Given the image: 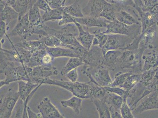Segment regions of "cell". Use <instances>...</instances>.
Listing matches in <instances>:
<instances>
[{
    "label": "cell",
    "mask_w": 158,
    "mask_h": 118,
    "mask_svg": "<svg viewBox=\"0 0 158 118\" xmlns=\"http://www.w3.org/2000/svg\"><path fill=\"white\" fill-rule=\"evenodd\" d=\"M109 110H110V118H121V116L120 112L115 110V109L109 107Z\"/></svg>",
    "instance_id": "51"
},
{
    "label": "cell",
    "mask_w": 158,
    "mask_h": 118,
    "mask_svg": "<svg viewBox=\"0 0 158 118\" xmlns=\"http://www.w3.org/2000/svg\"><path fill=\"white\" fill-rule=\"evenodd\" d=\"M47 50L54 59L61 57H77L73 50L64 47H47Z\"/></svg>",
    "instance_id": "29"
},
{
    "label": "cell",
    "mask_w": 158,
    "mask_h": 118,
    "mask_svg": "<svg viewBox=\"0 0 158 118\" xmlns=\"http://www.w3.org/2000/svg\"><path fill=\"white\" fill-rule=\"evenodd\" d=\"M8 26L5 22L0 20V38L3 39L7 35V31L8 30Z\"/></svg>",
    "instance_id": "49"
},
{
    "label": "cell",
    "mask_w": 158,
    "mask_h": 118,
    "mask_svg": "<svg viewBox=\"0 0 158 118\" xmlns=\"http://www.w3.org/2000/svg\"><path fill=\"white\" fill-rule=\"evenodd\" d=\"M158 90L153 91L143 98L138 104L136 107L132 111L134 115L140 114L148 110L158 109Z\"/></svg>",
    "instance_id": "16"
},
{
    "label": "cell",
    "mask_w": 158,
    "mask_h": 118,
    "mask_svg": "<svg viewBox=\"0 0 158 118\" xmlns=\"http://www.w3.org/2000/svg\"><path fill=\"white\" fill-rule=\"evenodd\" d=\"M27 112L29 118H42L40 113L37 114L34 113L28 106L27 107Z\"/></svg>",
    "instance_id": "50"
},
{
    "label": "cell",
    "mask_w": 158,
    "mask_h": 118,
    "mask_svg": "<svg viewBox=\"0 0 158 118\" xmlns=\"http://www.w3.org/2000/svg\"><path fill=\"white\" fill-rule=\"evenodd\" d=\"M136 6L142 8L144 5L143 0H133Z\"/></svg>",
    "instance_id": "52"
},
{
    "label": "cell",
    "mask_w": 158,
    "mask_h": 118,
    "mask_svg": "<svg viewBox=\"0 0 158 118\" xmlns=\"http://www.w3.org/2000/svg\"><path fill=\"white\" fill-rule=\"evenodd\" d=\"M101 28L96 29L94 30L91 34L94 35L95 37H96L98 41V45L102 48L107 41L108 34L103 33V32L104 31H102Z\"/></svg>",
    "instance_id": "41"
},
{
    "label": "cell",
    "mask_w": 158,
    "mask_h": 118,
    "mask_svg": "<svg viewBox=\"0 0 158 118\" xmlns=\"http://www.w3.org/2000/svg\"><path fill=\"white\" fill-rule=\"evenodd\" d=\"M107 2L106 0H89L82 9L83 14L84 16L100 17Z\"/></svg>",
    "instance_id": "22"
},
{
    "label": "cell",
    "mask_w": 158,
    "mask_h": 118,
    "mask_svg": "<svg viewBox=\"0 0 158 118\" xmlns=\"http://www.w3.org/2000/svg\"><path fill=\"white\" fill-rule=\"evenodd\" d=\"M133 73L131 70L124 73L123 72L117 73L115 75L114 80L111 83L110 87H120L124 83L127 78Z\"/></svg>",
    "instance_id": "39"
},
{
    "label": "cell",
    "mask_w": 158,
    "mask_h": 118,
    "mask_svg": "<svg viewBox=\"0 0 158 118\" xmlns=\"http://www.w3.org/2000/svg\"><path fill=\"white\" fill-rule=\"evenodd\" d=\"M127 100V99H123V103L120 109V114L122 117L123 118H134V116L128 104Z\"/></svg>",
    "instance_id": "40"
},
{
    "label": "cell",
    "mask_w": 158,
    "mask_h": 118,
    "mask_svg": "<svg viewBox=\"0 0 158 118\" xmlns=\"http://www.w3.org/2000/svg\"><path fill=\"white\" fill-rule=\"evenodd\" d=\"M151 92L146 85L140 80L131 90L129 91L127 99H130V102L128 104L132 111L136 107L142 99Z\"/></svg>",
    "instance_id": "14"
},
{
    "label": "cell",
    "mask_w": 158,
    "mask_h": 118,
    "mask_svg": "<svg viewBox=\"0 0 158 118\" xmlns=\"http://www.w3.org/2000/svg\"><path fill=\"white\" fill-rule=\"evenodd\" d=\"M91 100L98 112L99 118H110L108 106L104 100L97 99H93Z\"/></svg>",
    "instance_id": "34"
},
{
    "label": "cell",
    "mask_w": 158,
    "mask_h": 118,
    "mask_svg": "<svg viewBox=\"0 0 158 118\" xmlns=\"http://www.w3.org/2000/svg\"><path fill=\"white\" fill-rule=\"evenodd\" d=\"M82 100V99L73 96L67 100H61L60 103L63 107H69L75 113L79 114L81 109Z\"/></svg>",
    "instance_id": "32"
},
{
    "label": "cell",
    "mask_w": 158,
    "mask_h": 118,
    "mask_svg": "<svg viewBox=\"0 0 158 118\" xmlns=\"http://www.w3.org/2000/svg\"><path fill=\"white\" fill-rule=\"evenodd\" d=\"M84 65L81 58L76 57H70L65 65L60 71V74L62 76H64L70 70Z\"/></svg>",
    "instance_id": "37"
},
{
    "label": "cell",
    "mask_w": 158,
    "mask_h": 118,
    "mask_svg": "<svg viewBox=\"0 0 158 118\" xmlns=\"http://www.w3.org/2000/svg\"><path fill=\"white\" fill-rule=\"evenodd\" d=\"M64 11L62 7L50 9L48 11H44V14L41 15L43 22L45 23L47 21L60 20L62 18Z\"/></svg>",
    "instance_id": "35"
},
{
    "label": "cell",
    "mask_w": 158,
    "mask_h": 118,
    "mask_svg": "<svg viewBox=\"0 0 158 118\" xmlns=\"http://www.w3.org/2000/svg\"><path fill=\"white\" fill-rule=\"evenodd\" d=\"M123 7L124 6L107 2L103 8L100 17H102L109 21H114L116 20V13L120 11Z\"/></svg>",
    "instance_id": "31"
},
{
    "label": "cell",
    "mask_w": 158,
    "mask_h": 118,
    "mask_svg": "<svg viewBox=\"0 0 158 118\" xmlns=\"http://www.w3.org/2000/svg\"><path fill=\"white\" fill-rule=\"evenodd\" d=\"M110 3L116 4L121 6H136L133 0H106Z\"/></svg>",
    "instance_id": "45"
},
{
    "label": "cell",
    "mask_w": 158,
    "mask_h": 118,
    "mask_svg": "<svg viewBox=\"0 0 158 118\" xmlns=\"http://www.w3.org/2000/svg\"><path fill=\"white\" fill-rule=\"evenodd\" d=\"M11 49L2 48L0 50V68H5L7 66H16L23 64L19 53L14 47Z\"/></svg>",
    "instance_id": "15"
},
{
    "label": "cell",
    "mask_w": 158,
    "mask_h": 118,
    "mask_svg": "<svg viewBox=\"0 0 158 118\" xmlns=\"http://www.w3.org/2000/svg\"><path fill=\"white\" fill-rule=\"evenodd\" d=\"M144 5L141 10L143 11H150L158 6V0H143Z\"/></svg>",
    "instance_id": "44"
},
{
    "label": "cell",
    "mask_w": 158,
    "mask_h": 118,
    "mask_svg": "<svg viewBox=\"0 0 158 118\" xmlns=\"http://www.w3.org/2000/svg\"><path fill=\"white\" fill-rule=\"evenodd\" d=\"M108 91L115 93V94L121 96L123 99L126 98L127 99L128 91L123 90L119 87H105Z\"/></svg>",
    "instance_id": "42"
},
{
    "label": "cell",
    "mask_w": 158,
    "mask_h": 118,
    "mask_svg": "<svg viewBox=\"0 0 158 118\" xmlns=\"http://www.w3.org/2000/svg\"><path fill=\"white\" fill-rule=\"evenodd\" d=\"M139 48L156 49L157 48L158 23L145 30L139 35Z\"/></svg>",
    "instance_id": "10"
},
{
    "label": "cell",
    "mask_w": 158,
    "mask_h": 118,
    "mask_svg": "<svg viewBox=\"0 0 158 118\" xmlns=\"http://www.w3.org/2000/svg\"><path fill=\"white\" fill-rule=\"evenodd\" d=\"M35 4L40 10H42L44 11H48L49 10L51 9L49 6L44 0H36Z\"/></svg>",
    "instance_id": "48"
},
{
    "label": "cell",
    "mask_w": 158,
    "mask_h": 118,
    "mask_svg": "<svg viewBox=\"0 0 158 118\" xmlns=\"http://www.w3.org/2000/svg\"><path fill=\"white\" fill-rule=\"evenodd\" d=\"M6 85H7V83L5 80H0V89L3 86Z\"/></svg>",
    "instance_id": "53"
},
{
    "label": "cell",
    "mask_w": 158,
    "mask_h": 118,
    "mask_svg": "<svg viewBox=\"0 0 158 118\" xmlns=\"http://www.w3.org/2000/svg\"><path fill=\"white\" fill-rule=\"evenodd\" d=\"M18 13L8 5L5 0H0V20L8 26L13 20L18 19Z\"/></svg>",
    "instance_id": "25"
},
{
    "label": "cell",
    "mask_w": 158,
    "mask_h": 118,
    "mask_svg": "<svg viewBox=\"0 0 158 118\" xmlns=\"http://www.w3.org/2000/svg\"><path fill=\"white\" fill-rule=\"evenodd\" d=\"M103 100L109 107L112 108L120 112V108L123 102V99L121 96L108 91L103 99Z\"/></svg>",
    "instance_id": "30"
},
{
    "label": "cell",
    "mask_w": 158,
    "mask_h": 118,
    "mask_svg": "<svg viewBox=\"0 0 158 118\" xmlns=\"http://www.w3.org/2000/svg\"><path fill=\"white\" fill-rule=\"evenodd\" d=\"M47 47L46 46L34 51L26 65L31 68L38 66L52 65L54 58L47 51Z\"/></svg>",
    "instance_id": "13"
},
{
    "label": "cell",
    "mask_w": 158,
    "mask_h": 118,
    "mask_svg": "<svg viewBox=\"0 0 158 118\" xmlns=\"http://www.w3.org/2000/svg\"><path fill=\"white\" fill-rule=\"evenodd\" d=\"M47 47H64L63 43L55 36L48 34L44 36H39L37 39Z\"/></svg>",
    "instance_id": "36"
},
{
    "label": "cell",
    "mask_w": 158,
    "mask_h": 118,
    "mask_svg": "<svg viewBox=\"0 0 158 118\" xmlns=\"http://www.w3.org/2000/svg\"><path fill=\"white\" fill-rule=\"evenodd\" d=\"M51 9L61 8L66 6L67 1L71 0H44Z\"/></svg>",
    "instance_id": "43"
},
{
    "label": "cell",
    "mask_w": 158,
    "mask_h": 118,
    "mask_svg": "<svg viewBox=\"0 0 158 118\" xmlns=\"http://www.w3.org/2000/svg\"><path fill=\"white\" fill-rule=\"evenodd\" d=\"M33 27L28 19V13L24 15L18 20L15 26L8 36L9 37L19 36L21 40H28L33 35Z\"/></svg>",
    "instance_id": "12"
},
{
    "label": "cell",
    "mask_w": 158,
    "mask_h": 118,
    "mask_svg": "<svg viewBox=\"0 0 158 118\" xmlns=\"http://www.w3.org/2000/svg\"><path fill=\"white\" fill-rule=\"evenodd\" d=\"M18 93L19 99L23 103L33 90L40 85L28 81H19L18 82Z\"/></svg>",
    "instance_id": "27"
},
{
    "label": "cell",
    "mask_w": 158,
    "mask_h": 118,
    "mask_svg": "<svg viewBox=\"0 0 158 118\" xmlns=\"http://www.w3.org/2000/svg\"><path fill=\"white\" fill-rule=\"evenodd\" d=\"M108 38L102 47L104 54L110 50H125L135 38L120 34H107Z\"/></svg>",
    "instance_id": "9"
},
{
    "label": "cell",
    "mask_w": 158,
    "mask_h": 118,
    "mask_svg": "<svg viewBox=\"0 0 158 118\" xmlns=\"http://www.w3.org/2000/svg\"><path fill=\"white\" fill-rule=\"evenodd\" d=\"M32 68L26 65L16 66H8L0 70V74L5 76V80L7 85L14 82L21 81H28L29 75Z\"/></svg>",
    "instance_id": "6"
},
{
    "label": "cell",
    "mask_w": 158,
    "mask_h": 118,
    "mask_svg": "<svg viewBox=\"0 0 158 118\" xmlns=\"http://www.w3.org/2000/svg\"><path fill=\"white\" fill-rule=\"evenodd\" d=\"M74 23L78 29V35L77 37V41L86 50H89L92 45L94 35L90 32L89 28L86 27L87 28V31H85L81 24L74 21Z\"/></svg>",
    "instance_id": "24"
},
{
    "label": "cell",
    "mask_w": 158,
    "mask_h": 118,
    "mask_svg": "<svg viewBox=\"0 0 158 118\" xmlns=\"http://www.w3.org/2000/svg\"><path fill=\"white\" fill-rule=\"evenodd\" d=\"M145 50L140 48L123 50L118 60L116 69H129L136 74L142 73V60Z\"/></svg>",
    "instance_id": "2"
},
{
    "label": "cell",
    "mask_w": 158,
    "mask_h": 118,
    "mask_svg": "<svg viewBox=\"0 0 158 118\" xmlns=\"http://www.w3.org/2000/svg\"><path fill=\"white\" fill-rule=\"evenodd\" d=\"M106 30L103 32L106 34H120L135 38L140 35L142 32L141 24L127 25L119 22L117 20L109 21Z\"/></svg>",
    "instance_id": "4"
},
{
    "label": "cell",
    "mask_w": 158,
    "mask_h": 118,
    "mask_svg": "<svg viewBox=\"0 0 158 118\" xmlns=\"http://www.w3.org/2000/svg\"><path fill=\"white\" fill-rule=\"evenodd\" d=\"M143 64L142 67V73L147 71L153 67H158V51L153 49L147 54L143 56Z\"/></svg>",
    "instance_id": "28"
},
{
    "label": "cell",
    "mask_w": 158,
    "mask_h": 118,
    "mask_svg": "<svg viewBox=\"0 0 158 118\" xmlns=\"http://www.w3.org/2000/svg\"><path fill=\"white\" fill-rule=\"evenodd\" d=\"M123 50H110L104 54L100 67L107 69L110 71L116 69L118 60Z\"/></svg>",
    "instance_id": "23"
},
{
    "label": "cell",
    "mask_w": 158,
    "mask_h": 118,
    "mask_svg": "<svg viewBox=\"0 0 158 118\" xmlns=\"http://www.w3.org/2000/svg\"><path fill=\"white\" fill-rule=\"evenodd\" d=\"M37 108L42 118H65L48 97H44L39 103Z\"/></svg>",
    "instance_id": "18"
},
{
    "label": "cell",
    "mask_w": 158,
    "mask_h": 118,
    "mask_svg": "<svg viewBox=\"0 0 158 118\" xmlns=\"http://www.w3.org/2000/svg\"><path fill=\"white\" fill-rule=\"evenodd\" d=\"M44 84L58 86L71 92L73 96L82 99L91 100L92 98L93 87L95 83L90 81L86 83L77 81L73 82L62 80H52L49 78L44 81Z\"/></svg>",
    "instance_id": "1"
},
{
    "label": "cell",
    "mask_w": 158,
    "mask_h": 118,
    "mask_svg": "<svg viewBox=\"0 0 158 118\" xmlns=\"http://www.w3.org/2000/svg\"><path fill=\"white\" fill-rule=\"evenodd\" d=\"M73 18L74 21L88 28L93 27L106 28L109 22V21L101 17L84 16L81 18L73 17Z\"/></svg>",
    "instance_id": "21"
},
{
    "label": "cell",
    "mask_w": 158,
    "mask_h": 118,
    "mask_svg": "<svg viewBox=\"0 0 158 118\" xmlns=\"http://www.w3.org/2000/svg\"><path fill=\"white\" fill-rule=\"evenodd\" d=\"M58 73L56 67L52 65L37 66L32 67L28 81L42 85L46 79L52 76H56Z\"/></svg>",
    "instance_id": "8"
},
{
    "label": "cell",
    "mask_w": 158,
    "mask_h": 118,
    "mask_svg": "<svg viewBox=\"0 0 158 118\" xmlns=\"http://www.w3.org/2000/svg\"><path fill=\"white\" fill-rule=\"evenodd\" d=\"M19 99L18 91L10 88L0 99V118H9L12 116Z\"/></svg>",
    "instance_id": "7"
},
{
    "label": "cell",
    "mask_w": 158,
    "mask_h": 118,
    "mask_svg": "<svg viewBox=\"0 0 158 118\" xmlns=\"http://www.w3.org/2000/svg\"><path fill=\"white\" fill-rule=\"evenodd\" d=\"M84 74L89 78L90 81L101 87H109L113 82L110 70L103 67L92 69L85 72Z\"/></svg>",
    "instance_id": "11"
},
{
    "label": "cell",
    "mask_w": 158,
    "mask_h": 118,
    "mask_svg": "<svg viewBox=\"0 0 158 118\" xmlns=\"http://www.w3.org/2000/svg\"><path fill=\"white\" fill-rule=\"evenodd\" d=\"M142 78V73L138 74L133 73L129 76L126 79V81L120 87L123 90L129 91L136 83L140 81Z\"/></svg>",
    "instance_id": "38"
},
{
    "label": "cell",
    "mask_w": 158,
    "mask_h": 118,
    "mask_svg": "<svg viewBox=\"0 0 158 118\" xmlns=\"http://www.w3.org/2000/svg\"><path fill=\"white\" fill-rule=\"evenodd\" d=\"M116 19L127 25L141 24L138 13L131 6L122 7L116 13Z\"/></svg>",
    "instance_id": "17"
},
{
    "label": "cell",
    "mask_w": 158,
    "mask_h": 118,
    "mask_svg": "<svg viewBox=\"0 0 158 118\" xmlns=\"http://www.w3.org/2000/svg\"><path fill=\"white\" fill-rule=\"evenodd\" d=\"M104 54L99 45H92L89 50H86L81 57L84 65L81 72L100 67L103 61Z\"/></svg>",
    "instance_id": "5"
},
{
    "label": "cell",
    "mask_w": 158,
    "mask_h": 118,
    "mask_svg": "<svg viewBox=\"0 0 158 118\" xmlns=\"http://www.w3.org/2000/svg\"><path fill=\"white\" fill-rule=\"evenodd\" d=\"M10 6L12 7L19 14L18 20H19L35 4L36 0H5Z\"/></svg>",
    "instance_id": "20"
},
{
    "label": "cell",
    "mask_w": 158,
    "mask_h": 118,
    "mask_svg": "<svg viewBox=\"0 0 158 118\" xmlns=\"http://www.w3.org/2000/svg\"><path fill=\"white\" fill-rule=\"evenodd\" d=\"M74 23V20L73 17L64 11L62 18L59 21L58 24L59 26L66 25V24Z\"/></svg>",
    "instance_id": "46"
},
{
    "label": "cell",
    "mask_w": 158,
    "mask_h": 118,
    "mask_svg": "<svg viewBox=\"0 0 158 118\" xmlns=\"http://www.w3.org/2000/svg\"><path fill=\"white\" fill-rule=\"evenodd\" d=\"M158 6H157L152 11H142L140 7H135V9L138 13L140 18L142 28L141 33L154 24L158 23Z\"/></svg>",
    "instance_id": "19"
},
{
    "label": "cell",
    "mask_w": 158,
    "mask_h": 118,
    "mask_svg": "<svg viewBox=\"0 0 158 118\" xmlns=\"http://www.w3.org/2000/svg\"><path fill=\"white\" fill-rule=\"evenodd\" d=\"M28 13L29 20L33 27L46 30L47 26L43 22L40 10L36 4L30 10Z\"/></svg>",
    "instance_id": "26"
},
{
    "label": "cell",
    "mask_w": 158,
    "mask_h": 118,
    "mask_svg": "<svg viewBox=\"0 0 158 118\" xmlns=\"http://www.w3.org/2000/svg\"><path fill=\"white\" fill-rule=\"evenodd\" d=\"M79 0H75L71 5L62 7L63 11L65 13L75 18H80L84 16L82 10L79 3Z\"/></svg>",
    "instance_id": "33"
},
{
    "label": "cell",
    "mask_w": 158,
    "mask_h": 118,
    "mask_svg": "<svg viewBox=\"0 0 158 118\" xmlns=\"http://www.w3.org/2000/svg\"><path fill=\"white\" fill-rule=\"evenodd\" d=\"M5 40L4 39H1L0 38V50L2 49V44H4L5 42Z\"/></svg>",
    "instance_id": "54"
},
{
    "label": "cell",
    "mask_w": 158,
    "mask_h": 118,
    "mask_svg": "<svg viewBox=\"0 0 158 118\" xmlns=\"http://www.w3.org/2000/svg\"><path fill=\"white\" fill-rule=\"evenodd\" d=\"M64 77L68 78L70 82H77L78 78L77 68L69 72L65 75Z\"/></svg>",
    "instance_id": "47"
},
{
    "label": "cell",
    "mask_w": 158,
    "mask_h": 118,
    "mask_svg": "<svg viewBox=\"0 0 158 118\" xmlns=\"http://www.w3.org/2000/svg\"><path fill=\"white\" fill-rule=\"evenodd\" d=\"M47 34L55 36L64 44V47L74 50L81 46L77 40L78 29L74 23L66 24V26L60 30H55L47 26L46 30Z\"/></svg>",
    "instance_id": "3"
}]
</instances>
